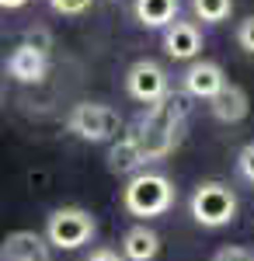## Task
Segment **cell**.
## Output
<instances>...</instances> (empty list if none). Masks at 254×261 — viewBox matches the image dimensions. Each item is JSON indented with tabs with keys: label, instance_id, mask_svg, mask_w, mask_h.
Returning <instances> with one entry per match:
<instances>
[{
	"label": "cell",
	"instance_id": "obj_1",
	"mask_svg": "<svg viewBox=\"0 0 254 261\" xmlns=\"http://www.w3.org/2000/svg\"><path fill=\"white\" fill-rule=\"evenodd\" d=\"M185 129H188V105L177 94H167V98L146 105V112L136 119L129 136L136 140L143 164H150L171 157L185 136Z\"/></svg>",
	"mask_w": 254,
	"mask_h": 261
},
{
	"label": "cell",
	"instance_id": "obj_2",
	"mask_svg": "<svg viewBox=\"0 0 254 261\" xmlns=\"http://www.w3.org/2000/svg\"><path fill=\"white\" fill-rule=\"evenodd\" d=\"M174 185L164 174H154V171H139L125 181L122 188V205L125 213H133L139 220H154V216H164L171 205H174Z\"/></svg>",
	"mask_w": 254,
	"mask_h": 261
},
{
	"label": "cell",
	"instance_id": "obj_3",
	"mask_svg": "<svg viewBox=\"0 0 254 261\" xmlns=\"http://www.w3.org/2000/svg\"><path fill=\"white\" fill-rule=\"evenodd\" d=\"M98 233V220L80 209V205H63V209H53L49 220H45V241L49 247H59V251H77Z\"/></svg>",
	"mask_w": 254,
	"mask_h": 261
},
{
	"label": "cell",
	"instance_id": "obj_4",
	"mask_svg": "<svg viewBox=\"0 0 254 261\" xmlns=\"http://www.w3.org/2000/svg\"><path fill=\"white\" fill-rule=\"evenodd\" d=\"M188 209H192V220L198 226L219 230V226L237 220V195H234V188L223 185V181H202L192 192Z\"/></svg>",
	"mask_w": 254,
	"mask_h": 261
},
{
	"label": "cell",
	"instance_id": "obj_5",
	"mask_svg": "<svg viewBox=\"0 0 254 261\" xmlns=\"http://www.w3.org/2000/svg\"><path fill=\"white\" fill-rule=\"evenodd\" d=\"M66 129L84 143H112L122 129L115 108L98 105V101H80L77 108L66 115Z\"/></svg>",
	"mask_w": 254,
	"mask_h": 261
},
{
	"label": "cell",
	"instance_id": "obj_6",
	"mask_svg": "<svg viewBox=\"0 0 254 261\" xmlns=\"http://www.w3.org/2000/svg\"><path fill=\"white\" fill-rule=\"evenodd\" d=\"M167 87H171V84H167V73H164L154 60L133 63L129 73H125V91H129V98L139 101V105H154V101L167 98V94H171Z\"/></svg>",
	"mask_w": 254,
	"mask_h": 261
},
{
	"label": "cell",
	"instance_id": "obj_7",
	"mask_svg": "<svg viewBox=\"0 0 254 261\" xmlns=\"http://www.w3.org/2000/svg\"><path fill=\"white\" fill-rule=\"evenodd\" d=\"M223 66L213 60H195L188 70H185V77H181V87H185V94L188 98H198V101H213L219 91H223Z\"/></svg>",
	"mask_w": 254,
	"mask_h": 261
},
{
	"label": "cell",
	"instance_id": "obj_8",
	"mask_svg": "<svg viewBox=\"0 0 254 261\" xmlns=\"http://www.w3.org/2000/svg\"><path fill=\"white\" fill-rule=\"evenodd\" d=\"M7 73L18 84H42L45 73H49V56L42 45H32V42H21L18 49L7 56Z\"/></svg>",
	"mask_w": 254,
	"mask_h": 261
},
{
	"label": "cell",
	"instance_id": "obj_9",
	"mask_svg": "<svg viewBox=\"0 0 254 261\" xmlns=\"http://www.w3.org/2000/svg\"><path fill=\"white\" fill-rule=\"evenodd\" d=\"M0 261H49V241L35 230H14L0 244Z\"/></svg>",
	"mask_w": 254,
	"mask_h": 261
},
{
	"label": "cell",
	"instance_id": "obj_10",
	"mask_svg": "<svg viewBox=\"0 0 254 261\" xmlns=\"http://www.w3.org/2000/svg\"><path fill=\"white\" fill-rule=\"evenodd\" d=\"M164 53L171 60H195L202 53V32L192 21H171L164 28Z\"/></svg>",
	"mask_w": 254,
	"mask_h": 261
},
{
	"label": "cell",
	"instance_id": "obj_11",
	"mask_svg": "<svg viewBox=\"0 0 254 261\" xmlns=\"http://www.w3.org/2000/svg\"><path fill=\"white\" fill-rule=\"evenodd\" d=\"M209 112H213L219 122L234 125V122L247 119V112H251V98H247V91H244L240 84H223V91L209 101Z\"/></svg>",
	"mask_w": 254,
	"mask_h": 261
},
{
	"label": "cell",
	"instance_id": "obj_12",
	"mask_svg": "<svg viewBox=\"0 0 254 261\" xmlns=\"http://www.w3.org/2000/svg\"><path fill=\"white\" fill-rule=\"evenodd\" d=\"M157 254H160V237L146 223H136L125 230V237H122V258L125 261H154Z\"/></svg>",
	"mask_w": 254,
	"mask_h": 261
},
{
	"label": "cell",
	"instance_id": "obj_13",
	"mask_svg": "<svg viewBox=\"0 0 254 261\" xmlns=\"http://www.w3.org/2000/svg\"><path fill=\"white\" fill-rule=\"evenodd\" d=\"M133 11L143 28H167L177 21V0H136Z\"/></svg>",
	"mask_w": 254,
	"mask_h": 261
},
{
	"label": "cell",
	"instance_id": "obj_14",
	"mask_svg": "<svg viewBox=\"0 0 254 261\" xmlns=\"http://www.w3.org/2000/svg\"><path fill=\"white\" fill-rule=\"evenodd\" d=\"M143 167V157H139V146L136 140L125 133V136H118L112 140V150H108V171L112 174H133Z\"/></svg>",
	"mask_w": 254,
	"mask_h": 261
},
{
	"label": "cell",
	"instance_id": "obj_15",
	"mask_svg": "<svg viewBox=\"0 0 254 261\" xmlns=\"http://www.w3.org/2000/svg\"><path fill=\"white\" fill-rule=\"evenodd\" d=\"M192 11H195V18L209 21V24H223L234 11V0H192Z\"/></svg>",
	"mask_w": 254,
	"mask_h": 261
},
{
	"label": "cell",
	"instance_id": "obj_16",
	"mask_svg": "<svg viewBox=\"0 0 254 261\" xmlns=\"http://www.w3.org/2000/svg\"><path fill=\"white\" fill-rule=\"evenodd\" d=\"M213 261H254V251L251 247H240V244H226L213 254Z\"/></svg>",
	"mask_w": 254,
	"mask_h": 261
},
{
	"label": "cell",
	"instance_id": "obj_17",
	"mask_svg": "<svg viewBox=\"0 0 254 261\" xmlns=\"http://www.w3.org/2000/svg\"><path fill=\"white\" fill-rule=\"evenodd\" d=\"M237 171H240V178L254 185V143H247L240 153H237Z\"/></svg>",
	"mask_w": 254,
	"mask_h": 261
},
{
	"label": "cell",
	"instance_id": "obj_18",
	"mask_svg": "<svg viewBox=\"0 0 254 261\" xmlns=\"http://www.w3.org/2000/svg\"><path fill=\"white\" fill-rule=\"evenodd\" d=\"M49 4H53L56 14H66V18H77L91 7V0H49Z\"/></svg>",
	"mask_w": 254,
	"mask_h": 261
},
{
	"label": "cell",
	"instance_id": "obj_19",
	"mask_svg": "<svg viewBox=\"0 0 254 261\" xmlns=\"http://www.w3.org/2000/svg\"><path fill=\"white\" fill-rule=\"evenodd\" d=\"M237 45H240L244 53H251V56H254V14L240 21V28H237Z\"/></svg>",
	"mask_w": 254,
	"mask_h": 261
},
{
	"label": "cell",
	"instance_id": "obj_20",
	"mask_svg": "<svg viewBox=\"0 0 254 261\" xmlns=\"http://www.w3.org/2000/svg\"><path fill=\"white\" fill-rule=\"evenodd\" d=\"M87 261H125L118 251H112V247H98V251H91V258Z\"/></svg>",
	"mask_w": 254,
	"mask_h": 261
},
{
	"label": "cell",
	"instance_id": "obj_21",
	"mask_svg": "<svg viewBox=\"0 0 254 261\" xmlns=\"http://www.w3.org/2000/svg\"><path fill=\"white\" fill-rule=\"evenodd\" d=\"M24 4H28V0H0L4 11H18V7H24Z\"/></svg>",
	"mask_w": 254,
	"mask_h": 261
}]
</instances>
